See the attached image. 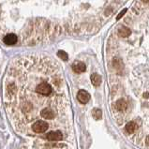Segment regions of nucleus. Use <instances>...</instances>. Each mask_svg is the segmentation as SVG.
Segmentation results:
<instances>
[{
    "label": "nucleus",
    "instance_id": "f257e3e1",
    "mask_svg": "<svg viewBox=\"0 0 149 149\" xmlns=\"http://www.w3.org/2000/svg\"><path fill=\"white\" fill-rule=\"evenodd\" d=\"M50 127V125L47 122L45 121H37L36 123H34V125L32 126L31 130L33 132L35 133H44L45 131H47Z\"/></svg>",
    "mask_w": 149,
    "mask_h": 149
},
{
    "label": "nucleus",
    "instance_id": "f03ea898",
    "mask_svg": "<svg viewBox=\"0 0 149 149\" xmlns=\"http://www.w3.org/2000/svg\"><path fill=\"white\" fill-rule=\"evenodd\" d=\"M48 141L50 142H55V141H61L63 139V134L61 131L59 130H52L46 135Z\"/></svg>",
    "mask_w": 149,
    "mask_h": 149
},
{
    "label": "nucleus",
    "instance_id": "7ed1b4c3",
    "mask_svg": "<svg viewBox=\"0 0 149 149\" xmlns=\"http://www.w3.org/2000/svg\"><path fill=\"white\" fill-rule=\"evenodd\" d=\"M77 99L78 100L83 104H86L90 100V95L89 93L86 90H80L77 94Z\"/></svg>",
    "mask_w": 149,
    "mask_h": 149
},
{
    "label": "nucleus",
    "instance_id": "20e7f679",
    "mask_svg": "<svg viewBox=\"0 0 149 149\" xmlns=\"http://www.w3.org/2000/svg\"><path fill=\"white\" fill-rule=\"evenodd\" d=\"M72 70H73V71L76 72V73H82V72L86 71V67L84 65V63H83V62L75 61L73 64H72Z\"/></svg>",
    "mask_w": 149,
    "mask_h": 149
},
{
    "label": "nucleus",
    "instance_id": "39448f33",
    "mask_svg": "<svg viewBox=\"0 0 149 149\" xmlns=\"http://www.w3.org/2000/svg\"><path fill=\"white\" fill-rule=\"evenodd\" d=\"M4 43L7 45H14L17 42V37L14 34H8V35L4 38Z\"/></svg>",
    "mask_w": 149,
    "mask_h": 149
},
{
    "label": "nucleus",
    "instance_id": "423d86ee",
    "mask_svg": "<svg viewBox=\"0 0 149 149\" xmlns=\"http://www.w3.org/2000/svg\"><path fill=\"white\" fill-rule=\"evenodd\" d=\"M114 106H116V109L117 111H119V112H123V111H125L127 109V103L125 100H119L116 102Z\"/></svg>",
    "mask_w": 149,
    "mask_h": 149
},
{
    "label": "nucleus",
    "instance_id": "0eeeda50",
    "mask_svg": "<svg viewBox=\"0 0 149 149\" xmlns=\"http://www.w3.org/2000/svg\"><path fill=\"white\" fill-rule=\"evenodd\" d=\"M136 130H137V125L134 122H129L126 125V131L129 134H132Z\"/></svg>",
    "mask_w": 149,
    "mask_h": 149
},
{
    "label": "nucleus",
    "instance_id": "6e6552de",
    "mask_svg": "<svg viewBox=\"0 0 149 149\" xmlns=\"http://www.w3.org/2000/svg\"><path fill=\"white\" fill-rule=\"evenodd\" d=\"M90 79H91L92 84H94L95 86H99L100 84V83H101V77H100L99 74H97V73L91 74Z\"/></svg>",
    "mask_w": 149,
    "mask_h": 149
},
{
    "label": "nucleus",
    "instance_id": "1a4fd4ad",
    "mask_svg": "<svg viewBox=\"0 0 149 149\" xmlns=\"http://www.w3.org/2000/svg\"><path fill=\"white\" fill-rule=\"evenodd\" d=\"M130 34H131V31L127 27H125V26L120 27V28H119V30H118V35L120 37H122V38L129 37Z\"/></svg>",
    "mask_w": 149,
    "mask_h": 149
},
{
    "label": "nucleus",
    "instance_id": "9d476101",
    "mask_svg": "<svg viewBox=\"0 0 149 149\" xmlns=\"http://www.w3.org/2000/svg\"><path fill=\"white\" fill-rule=\"evenodd\" d=\"M92 116L93 117H94L95 119H97V120H100V119H101L102 117V112H101V110L100 109H93L92 111Z\"/></svg>",
    "mask_w": 149,
    "mask_h": 149
},
{
    "label": "nucleus",
    "instance_id": "9b49d317",
    "mask_svg": "<svg viewBox=\"0 0 149 149\" xmlns=\"http://www.w3.org/2000/svg\"><path fill=\"white\" fill-rule=\"evenodd\" d=\"M57 55H58V57L62 59V60L64 61H67L68 59H69V55L67 54L66 52H64V51H59V52L57 53Z\"/></svg>",
    "mask_w": 149,
    "mask_h": 149
},
{
    "label": "nucleus",
    "instance_id": "f8f14e48",
    "mask_svg": "<svg viewBox=\"0 0 149 149\" xmlns=\"http://www.w3.org/2000/svg\"><path fill=\"white\" fill-rule=\"evenodd\" d=\"M126 12H127V8H124V10H123L120 12V13H119V15L116 17V20H119L120 18H122V16L124 15V14L126 13Z\"/></svg>",
    "mask_w": 149,
    "mask_h": 149
},
{
    "label": "nucleus",
    "instance_id": "ddd939ff",
    "mask_svg": "<svg viewBox=\"0 0 149 149\" xmlns=\"http://www.w3.org/2000/svg\"><path fill=\"white\" fill-rule=\"evenodd\" d=\"M146 144H149V136H147V137H146Z\"/></svg>",
    "mask_w": 149,
    "mask_h": 149
},
{
    "label": "nucleus",
    "instance_id": "4468645a",
    "mask_svg": "<svg viewBox=\"0 0 149 149\" xmlns=\"http://www.w3.org/2000/svg\"><path fill=\"white\" fill-rule=\"evenodd\" d=\"M143 96H144V97H147V96H148V93H144V95H143Z\"/></svg>",
    "mask_w": 149,
    "mask_h": 149
}]
</instances>
